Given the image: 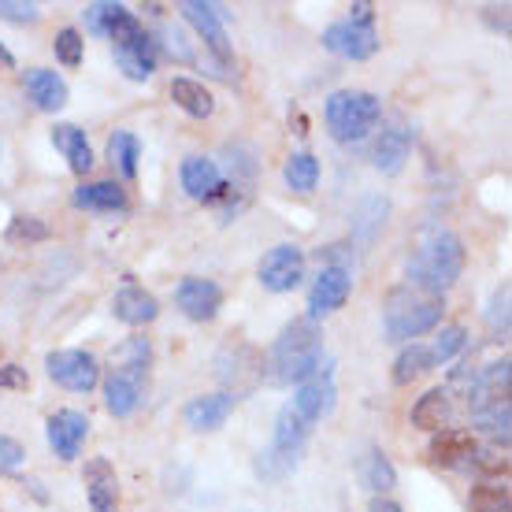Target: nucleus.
Returning <instances> with one entry per match:
<instances>
[{"label": "nucleus", "instance_id": "obj_4", "mask_svg": "<svg viewBox=\"0 0 512 512\" xmlns=\"http://www.w3.org/2000/svg\"><path fill=\"white\" fill-rule=\"evenodd\" d=\"M442 297H427L416 286H394L383 301V331L390 342H416L420 334L435 331L442 323Z\"/></svg>", "mask_w": 512, "mask_h": 512}, {"label": "nucleus", "instance_id": "obj_43", "mask_svg": "<svg viewBox=\"0 0 512 512\" xmlns=\"http://www.w3.org/2000/svg\"><path fill=\"white\" fill-rule=\"evenodd\" d=\"M164 49L171 52V56H179V60H186V64L193 60V52L186 49V41H182V30H164Z\"/></svg>", "mask_w": 512, "mask_h": 512}, {"label": "nucleus", "instance_id": "obj_32", "mask_svg": "<svg viewBox=\"0 0 512 512\" xmlns=\"http://www.w3.org/2000/svg\"><path fill=\"white\" fill-rule=\"evenodd\" d=\"M472 423H475V431H483V435H490L494 442L509 446V423H512L509 401H490L483 409H472Z\"/></svg>", "mask_w": 512, "mask_h": 512}, {"label": "nucleus", "instance_id": "obj_7", "mask_svg": "<svg viewBox=\"0 0 512 512\" xmlns=\"http://www.w3.org/2000/svg\"><path fill=\"white\" fill-rule=\"evenodd\" d=\"M323 49L342 56V60H372L379 52V30H375V12L372 4H353L346 19H338L323 30Z\"/></svg>", "mask_w": 512, "mask_h": 512}, {"label": "nucleus", "instance_id": "obj_18", "mask_svg": "<svg viewBox=\"0 0 512 512\" xmlns=\"http://www.w3.org/2000/svg\"><path fill=\"white\" fill-rule=\"evenodd\" d=\"M71 205L82 208V212H97V216H123L130 208V197L123 190V182L116 179H97V182H82L71 193Z\"/></svg>", "mask_w": 512, "mask_h": 512}, {"label": "nucleus", "instance_id": "obj_15", "mask_svg": "<svg viewBox=\"0 0 512 512\" xmlns=\"http://www.w3.org/2000/svg\"><path fill=\"white\" fill-rule=\"evenodd\" d=\"M90 435V416L78 409H56L45 420V438L60 461H75Z\"/></svg>", "mask_w": 512, "mask_h": 512}, {"label": "nucleus", "instance_id": "obj_22", "mask_svg": "<svg viewBox=\"0 0 512 512\" xmlns=\"http://www.w3.org/2000/svg\"><path fill=\"white\" fill-rule=\"evenodd\" d=\"M449 423H453V397H449L446 386H431L423 397H416V405H412V427H420V431H446Z\"/></svg>", "mask_w": 512, "mask_h": 512}, {"label": "nucleus", "instance_id": "obj_30", "mask_svg": "<svg viewBox=\"0 0 512 512\" xmlns=\"http://www.w3.org/2000/svg\"><path fill=\"white\" fill-rule=\"evenodd\" d=\"M435 368V357H431V349L427 346H420V342H409V346L397 353V360H394V383L397 386H409V383H416L420 375H427Z\"/></svg>", "mask_w": 512, "mask_h": 512}, {"label": "nucleus", "instance_id": "obj_11", "mask_svg": "<svg viewBox=\"0 0 512 512\" xmlns=\"http://www.w3.org/2000/svg\"><path fill=\"white\" fill-rule=\"evenodd\" d=\"M349 294H353V271L342 264H323L320 275L308 286V316L305 320L320 323L334 316L338 308H346Z\"/></svg>", "mask_w": 512, "mask_h": 512}, {"label": "nucleus", "instance_id": "obj_17", "mask_svg": "<svg viewBox=\"0 0 512 512\" xmlns=\"http://www.w3.org/2000/svg\"><path fill=\"white\" fill-rule=\"evenodd\" d=\"M82 487L90 512H119V475L108 457H90L82 468Z\"/></svg>", "mask_w": 512, "mask_h": 512}, {"label": "nucleus", "instance_id": "obj_26", "mask_svg": "<svg viewBox=\"0 0 512 512\" xmlns=\"http://www.w3.org/2000/svg\"><path fill=\"white\" fill-rule=\"evenodd\" d=\"M386 216H390V201L383 193H368L360 197L357 208H353V242L357 245H372L386 227Z\"/></svg>", "mask_w": 512, "mask_h": 512}, {"label": "nucleus", "instance_id": "obj_29", "mask_svg": "<svg viewBox=\"0 0 512 512\" xmlns=\"http://www.w3.org/2000/svg\"><path fill=\"white\" fill-rule=\"evenodd\" d=\"M360 483L372 490L375 498H386L397 487V468L390 464V457L379 446L368 449V457L360 461Z\"/></svg>", "mask_w": 512, "mask_h": 512}, {"label": "nucleus", "instance_id": "obj_40", "mask_svg": "<svg viewBox=\"0 0 512 512\" xmlns=\"http://www.w3.org/2000/svg\"><path fill=\"white\" fill-rule=\"evenodd\" d=\"M26 461V449L15 438L0 435V472H19Z\"/></svg>", "mask_w": 512, "mask_h": 512}, {"label": "nucleus", "instance_id": "obj_16", "mask_svg": "<svg viewBox=\"0 0 512 512\" xmlns=\"http://www.w3.org/2000/svg\"><path fill=\"white\" fill-rule=\"evenodd\" d=\"M219 379L227 386V394H242L256 379H264V357L256 353L253 346H245V342H234L219 353Z\"/></svg>", "mask_w": 512, "mask_h": 512}, {"label": "nucleus", "instance_id": "obj_25", "mask_svg": "<svg viewBox=\"0 0 512 512\" xmlns=\"http://www.w3.org/2000/svg\"><path fill=\"white\" fill-rule=\"evenodd\" d=\"M52 145L64 153L67 167H71L75 175H90L93 171V149L82 127H75V123H56V127H52Z\"/></svg>", "mask_w": 512, "mask_h": 512}, {"label": "nucleus", "instance_id": "obj_6", "mask_svg": "<svg viewBox=\"0 0 512 512\" xmlns=\"http://www.w3.org/2000/svg\"><path fill=\"white\" fill-rule=\"evenodd\" d=\"M312 438V423L294 409V405H282L279 416H275V435H271V449L260 453L256 461V472L264 479H282L286 472H294L301 457H305V446Z\"/></svg>", "mask_w": 512, "mask_h": 512}, {"label": "nucleus", "instance_id": "obj_41", "mask_svg": "<svg viewBox=\"0 0 512 512\" xmlns=\"http://www.w3.org/2000/svg\"><path fill=\"white\" fill-rule=\"evenodd\" d=\"M112 12H116V0H97V4H90V8H86V26H90V34L104 38V26H108Z\"/></svg>", "mask_w": 512, "mask_h": 512}, {"label": "nucleus", "instance_id": "obj_35", "mask_svg": "<svg viewBox=\"0 0 512 512\" xmlns=\"http://www.w3.org/2000/svg\"><path fill=\"white\" fill-rule=\"evenodd\" d=\"M49 223L38 216H12V223H8V231H4V238L12 245H34V242H49Z\"/></svg>", "mask_w": 512, "mask_h": 512}, {"label": "nucleus", "instance_id": "obj_23", "mask_svg": "<svg viewBox=\"0 0 512 512\" xmlns=\"http://www.w3.org/2000/svg\"><path fill=\"white\" fill-rule=\"evenodd\" d=\"M412 153V130L405 127V123H390V127L379 134V141H375V167L383 171V175H397L401 167H405V160H409Z\"/></svg>", "mask_w": 512, "mask_h": 512}, {"label": "nucleus", "instance_id": "obj_9", "mask_svg": "<svg viewBox=\"0 0 512 512\" xmlns=\"http://www.w3.org/2000/svg\"><path fill=\"white\" fill-rule=\"evenodd\" d=\"M45 372L52 383H60L71 394H90L101 383V360L86 349H52L45 357Z\"/></svg>", "mask_w": 512, "mask_h": 512}, {"label": "nucleus", "instance_id": "obj_21", "mask_svg": "<svg viewBox=\"0 0 512 512\" xmlns=\"http://www.w3.org/2000/svg\"><path fill=\"white\" fill-rule=\"evenodd\" d=\"M23 90L26 97L34 101V108L38 112H60L67 104V82L56 71H49V67H30L23 75Z\"/></svg>", "mask_w": 512, "mask_h": 512}, {"label": "nucleus", "instance_id": "obj_42", "mask_svg": "<svg viewBox=\"0 0 512 512\" xmlns=\"http://www.w3.org/2000/svg\"><path fill=\"white\" fill-rule=\"evenodd\" d=\"M0 386H4V390H26V386H30V375H26V368H19V364H4V368H0Z\"/></svg>", "mask_w": 512, "mask_h": 512}, {"label": "nucleus", "instance_id": "obj_2", "mask_svg": "<svg viewBox=\"0 0 512 512\" xmlns=\"http://www.w3.org/2000/svg\"><path fill=\"white\" fill-rule=\"evenodd\" d=\"M149 364H153V346L149 338H127L123 346L112 353L108 372L101 375L104 386V409L112 416H134L149 386Z\"/></svg>", "mask_w": 512, "mask_h": 512}, {"label": "nucleus", "instance_id": "obj_44", "mask_svg": "<svg viewBox=\"0 0 512 512\" xmlns=\"http://www.w3.org/2000/svg\"><path fill=\"white\" fill-rule=\"evenodd\" d=\"M368 512H405L397 501H390V498H372V505H368Z\"/></svg>", "mask_w": 512, "mask_h": 512}, {"label": "nucleus", "instance_id": "obj_10", "mask_svg": "<svg viewBox=\"0 0 512 512\" xmlns=\"http://www.w3.org/2000/svg\"><path fill=\"white\" fill-rule=\"evenodd\" d=\"M256 279L271 294H290V290H297L305 282V249L294 242H282L275 249H268L264 260H260V268H256Z\"/></svg>", "mask_w": 512, "mask_h": 512}, {"label": "nucleus", "instance_id": "obj_24", "mask_svg": "<svg viewBox=\"0 0 512 512\" xmlns=\"http://www.w3.org/2000/svg\"><path fill=\"white\" fill-rule=\"evenodd\" d=\"M116 52V64L119 71L130 78V82H149L156 75V41L149 34H141V38L127 41V45H119Z\"/></svg>", "mask_w": 512, "mask_h": 512}, {"label": "nucleus", "instance_id": "obj_39", "mask_svg": "<svg viewBox=\"0 0 512 512\" xmlns=\"http://www.w3.org/2000/svg\"><path fill=\"white\" fill-rule=\"evenodd\" d=\"M0 19H8V23H38L41 4H34V0H0Z\"/></svg>", "mask_w": 512, "mask_h": 512}, {"label": "nucleus", "instance_id": "obj_36", "mask_svg": "<svg viewBox=\"0 0 512 512\" xmlns=\"http://www.w3.org/2000/svg\"><path fill=\"white\" fill-rule=\"evenodd\" d=\"M464 346H468V331H464L461 323H446V327L438 331L435 346H427V349H431V357H435V368H438L442 360L457 357Z\"/></svg>", "mask_w": 512, "mask_h": 512}, {"label": "nucleus", "instance_id": "obj_31", "mask_svg": "<svg viewBox=\"0 0 512 512\" xmlns=\"http://www.w3.org/2000/svg\"><path fill=\"white\" fill-rule=\"evenodd\" d=\"M108 160H112V167H116L123 179H134V175H138V160H141L138 134L116 130V134L108 138Z\"/></svg>", "mask_w": 512, "mask_h": 512}, {"label": "nucleus", "instance_id": "obj_28", "mask_svg": "<svg viewBox=\"0 0 512 512\" xmlns=\"http://www.w3.org/2000/svg\"><path fill=\"white\" fill-rule=\"evenodd\" d=\"M475 438L468 431H457V427H446L438 431L435 442H431V461L446 464V468H457V464H472L475 457Z\"/></svg>", "mask_w": 512, "mask_h": 512}, {"label": "nucleus", "instance_id": "obj_14", "mask_svg": "<svg viewBox=\"0 0 512 512\" xmlns=\"http://www.w3.org/2000/svg\"><path fill=\"white\" fill-rule=\"evenodd\" d=\"M175 305L186 320L193 323H208L219 316L223 308V286L216 279H201V275H190L175 286Z\"/></svg>", "mask_w": 512, "mask_h": 512}, {"label": "nucleus", "instance_id": "obj_3", "mask_svg": "<svg viewBox=\"0 0 512 512\" xmlns=\"http://www.w3.org/2000/svg\"><path fill=\"white\" fill-rule=\"evenodd\" d=\"M464 271V242L453 231H431L409 256V286L427 297H446Z\"/></svg>", "mask_w": 512, "mask_h": 512}, {"label": "nucleus", "instance_id": "obj_5", "mask_svg": "<svg viewBox=\"0 0 512 512\" xmlns=\"http://www.w3.org/2000/svg\"><path fill=\"white\" fill-rule=\"evenodd\" d=\"M379 116H383V101L368 90H334L323 104V119H327V130H331L334 141L342 145H353V141H364L379 127Z\"/></svg>", "mask_w": 512, "mask_h": 512}, {"label": "nucleus", "instance_id": "obj_34", "mask_svg": "<svg viewBox=\"0 0 512 512\" xmlns=\"http://www.w3.org/2000/svg\"><path fill=\"white\" fill-rule=\"evenodd\" d=\"M468 512H512L509 487L505 483H479V487H472Z\"/></svg>", "mask_w": 512, "mask_h": 512}, {"label": "nucleus", "instance_id": "obj_37", "mask_svg": "<svg viewBox=\"0 0 512 512\" xmlns=\"http://www.w3.org/2000/svg\"><path fill=\"white\" fill-rule=\"evenodd\" d=\"M52 52H56V60L64 67H78L82 64V52H86V38L78 34L75 26H64L56 41H52Z\"/></svg>", "mask_w": 512, "mask_h": 512}, {"label": "nucleus", "instance_id": "obj_27", "mask_svg": "<svg viewBox=\"0 0 512 512\" xmlns=\"http://www.w3.org/2000/svg\"><path fill=\"white\" fill-rule=\"evenodd\" d=\"M171 101L179 104L190 119H208L212 112H216V97H212V90H208L205 82L186 78V75L171 78Z\"/></svg>", "mask_w": 512, "mask_h": 512}, {"label": "nucleus", "instance_id": "obj_45", "mask_svg": "<svg viewBox=\"0 0 512 512\" xmlns=\"http://www.w3.org/2000/svg\"><path fill=\"white\" fill-rule=\"evenodd\" d=\"M0 67H15V56L4 45H0Z\"/></svg>", "mask_w": 512, "mask_h": 512}, {"label": "nucleus", "instance_id": "obj_8", "mask_svg": "<svg viewBox=\"0 0 512 512\" xmlns=\"http://www.w3.org/2000/svg\"><path fill=\"white\" fill-rule=\"evenodd\" d=\"M182 19L197 30V38L205 41V49L216 56V67H227L234 64V52H231V41H227V12H223V4H208V0H182L179 4Z\"/></svg>", "mask_w": 512, "mask_h": 512}, {"label": "nucleus", "instance_id": "obj_38", "mask_svg": "<svg viewBox=\"0 0 512 512\" xmlns=\"http://www.w3.org/2000/svg\"><path fill=\"white\" fill-rule=\"evenodd\" d=\"M487 327L498 334V338H505V334H509V282H501L498 290H494V297H490Z\"/></svg>", "mask_w": 512, "mask_h": 512}, {"label": "nucleus", "instance_id": "obj_33", "mask_svg": "<svg viewBox=\"0 0 512 512\" xmlns=\"http://www.w3.org/2000/svg\"><path fill=\"white\" fill-rule=\"evenodd\" d=\"M282 179L294 193H312L316 190V182H320V160L312 153H294L282 167Z\"/></svg>", "mask_w": 512, "mask_h": 512}, {"label": "nucleus", "instance_id": "obj_12", "mask_svg": "<svg viewBox=\"0 0 512 512\" xmlns=\"http://www.w3.org/2000/svg\"><path fill=\"white\" fill-rule=\"evenodd\" d=\"M334 397H338V386H334V360L323 357L320 368L308 375L305 383L294 386V401H290V405H294V409L301 412L312 427H316L323 416H331Z\"/></svg>", "mask_w": 512, "mask_h": 512}, {"label": "nucleus", "instance_id": "obj_13", "mask_svg": "<svg viewBox=\"0 0 512 512\" xmlns=\"http://www.w3.org/2000/svg\"><path fill=\"white\" fill-rule=\"evenodd\" d=\"M179 182L182 190H186V197L201 201V205L223 201L231 193V186H227V179H223V171H219V164L212 156H186L179 167Z\"/></svg>", "mask_w": 512, "mask_h": 512}, {"label": "nucleus", "instance_id": "obj_1", "mask_svg": "<svg viewBox=\"0 0 512 512\" xmlns=\"http://www.w3.org/2000/svg\"><path fill=\"white\" fill-rule=\"evenodd\" d=\"M323 364V331L312 320H290L275 334L264 360V379L275 386H297Z\"/></svg>", "mask_w": 512, "mask_h": 512}, {"label": "nucleus", "instance_id": "obj_20", "mask_svg": "<svg viewBox=\"0 0 512 512\" xmlns=\"http://www.w3.org/2000/svg\"><path fill=\"white\" fill-rule=\"evenodd\" d=\"M238 405V397L227 394V390H219V394H197L186 401V409H182V420L190 423L193 431H216L227 423V416L234 412Z\"/></svg>", "mask_w": 512, "mask_h": 512}, {"label": "nucleus", "instance_id": "obj_19", "mask_svg": "<svg viewBox=\"0 0 512 512\" xmlns=\"http://www.w3.org/2000/svg\"><path fill=\"white\" fill-rule=\"evenodd\" d=\"M112 316L119 323H127V327H145V323H153L160 316V301H156L145 286L138 282H127V286H119L116 297H112Z\"/></svg>", "mask_w": 512, "mask_h": 512}]
</instances>
